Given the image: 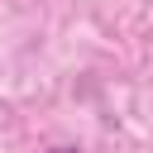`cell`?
<instances>
[{
	"label": "cell",
	"mask_w": 153,
	"mask_h": 153,
	"mask_svg": "<svg viewBox=\"0 0 153 153\" xmlns=\"http://www.w3.org/2000/svg\"><path fill=\"white\" fill-rule=\"evenodd\" d=\"M48 153H81V148H72V143H57V148H48Z\"/></svg>",
	"instance_id": "obj_1"
}]
</instances>
